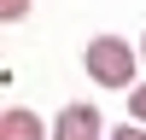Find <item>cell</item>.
Here are the masks:
<instances>
[{
  "label": "cell",
  "instance_id": "obj_1",
  "mask_svg": "<svg viewBox=\"0 0 146 140\" xmlns=\"http://www.w3.org/2000/svg\"><path fill=\"white\" fill-rule=\"evenodd\" d=\"M82 64H88V76L100 82V88H129L135 93V64H140V47H129L123 35H94L88 53H82Z\"/></svg>",
  "mask_w": 146,
  "mask_h": 140
},
{
  "label": "cell",
  "instance_id": "obj_5",
  "mask_svg": "<svg viewBox=\"0 0 146 140\" xmlns=\"http://www.w3.org/2000/svg\"><path fill=\"white\" fill-rule=\"evenodd\" d=\"M23 12H29V0H0V23H18Z\"/></svg>",
  "mask_w": 146,
  "mask_h": 140
},
{
  "label": "cell",
  "instance_id": "obj_7",
  "mask_svg": "<svg viewBox=\"0 0 146 140\" xmlns=\"http://www.w3.org/2000/svg\"><path fill=\"white\" fill-rule=\"evenodd\" d=\"M140 64H146V35H140Z\"/></svg>",
  "mask_w": 146,
  "mask_h": 140
},
{
  "label": "cell",
  "instance_id": "obj_4",
  "mask_svg": "<svg viewBox=\"0 0 146 140\" xmlns=\"http://www.w3.org/2000/svg\"><path fill=\"white\" fill-rule=\"evenodd\" d=\"M129 117H135V123L146 128V82H140V88H135V93H129Z\"/></svg>",
  "mask_w": 146,
  "mask_h": 140
},
{
  "label": "cell",
  "instance_id": "obj_2",
  "mask_svg": "<svg viewBox=\"0 0 146 140\" xmlns=\"http://www.w3.org/2000/svg\"><path fill=\"white\" fill-rule=\"evenodd\" d=\"M100 128H105L100 105L76 99V105H64V111H58V123H53V140H100Z\"/></svg>",
  "mask_w": 146,
  "mask_h": 140
},
{
  "label": "cell",
  "instance_id": "obj_6",
  "mask_svg": "<svg viewBox=\"0 0 146 140\" xmlns=\"http://www.w3.org/2000/svg\"><path fill=\"white\" fill-rule=\"evenodd\" d=\"M111 140H146V128L140 123H123V128H111Z\"/></svg>",
  "mask_w": 146,
  "mask_h": 140
},
{
  "label": "cell",
  "instance_id": "obj_3",
  "mask_svg": "<svg viewBox=\"0 0 146 140\" xmlns=\"http://www.w3.org/2000/svg\"><path fill=\"white\" fill-rule=\"evenodd\" d=\"M0 140H47V123L35 111H23V105H6V117H0Z\"/></svg>",
  "mask_w": 146,
  "mask_h": 140
}]
</instances>
